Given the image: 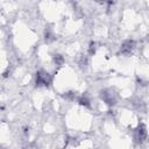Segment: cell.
<instances>
[{
  "instance_id": "obj_4",
  "label": "cell",
  "mask_w": 149,
  "mask_h": 149,
  "mask_svg": "<svg viewBox=\"0 0 149 149\" xmlns=\"http://www.w3.org/2000/svg\"><path fill=\"white\" fill-rule=\"evenodd\" d=\"M101 99H104V101L106 102V104H108V105H114L115 104V98H114V95L111 93V92H108V91H101Z\"/></svg>"
},
{
  "instance_id": "obj_7",
  "label": "cell",
  "mask_w": 149,
  "mask_h": 149,
  "mask_svg": "<svg viewBox=\"0 0 149 149\" xmlns=\"http://www.w3.org/2000/svg\"><path fill=\"white\" fill-rule=\"evenodd\" d=\"M94 51H95V43H91L90 44V54L92 55V54H94Z\"/></svg>"
},
{
  "instance_id": "obj_1",
  "label": "cell",
  "mask_w": 149,
  "mask_h": 149,
  "mask_svg": "<svg viewBox=\"0 0 149 149\" xmlns=\"http://www.w3.org/2000/svg\"><path fill=\"white\" fill-rule=\"evenodd\" d=\"M51 84V76L41 70V71H37L36 72V85L38 86H49Z\"/></svg>"
},
{
  "instance_id": "obj_5",
  "label": "cell",
  "mask_w": 149,
  "mask_h": 149,
  "mask_svg": "<svg viewBox=\"0 0 149 149\" xmlns=\"http://www.w3.org/2000/svg\"><path fill=\"white\" fill-rule=\"evenodd\" d=\"M78 102L81 105V106H86V107H90V100L86 98V97H80L79 99H78Z\"/></svg>"
},
{
  "instance_id": "obj_3",
  "label": "cell",
  "mask_w": 149,
  "mask_h": 149,
  "mask_svg": "<svg viewBox=\"0 0 149 149\" xmlns=\"http://www.w3.org/2000/svg\"><path fill=\"white\" fill-rule=\"evenodd\" d=\"M147 139V128L144 125H140L136 129V140L137 142H143Z\"/></svg>"
},
{
  "instance_id": "obj_6",
  "label": "cell",
  "mask_w": 149,
  "mask_h": 149,
  "mask_svg": "<svg viewBox=\"0 0 149 149\" xmlns=\"http://www.w3.org/2000/svg\"><path fill=\"white\" fill-rule=\"evenodd\" d=\"M54 62H55L57 65H62V64L64 63V58H63V56H61V55H55V56H54Z\"/></svg>"
},
{
  "instance_id": "obj_2",
  "label": "cell",
  "mask_w": 149,
  "mask_h": 149,
  "mask_svg": "<svg viewBox=\"0 0 149 149\" xmlns=\"http://www.w3.org/2000/svg\"><path fill=\"white\" fill-rule=\"evenodd\" d=\"M134 48H135V42L133 40H127L121 45V52L125 54V55H128L133 51Z\"/></svg>"
}]
</instances>
